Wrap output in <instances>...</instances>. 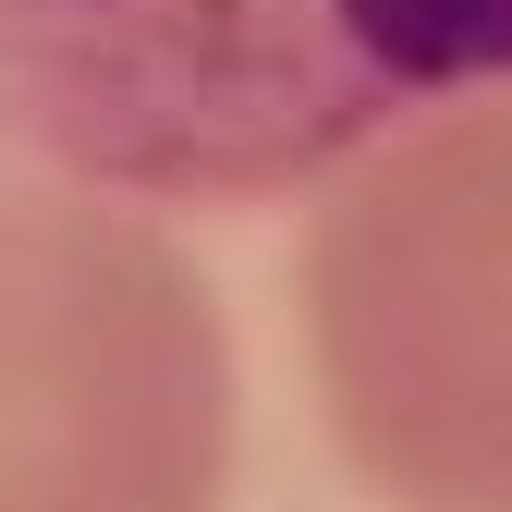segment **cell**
I'll return each instance as SVG.
<instances>
[{"label": "cell", "instance_id": "7a4b0ae2", "mask_svg": "<svg viewBox=\"0 0 512 512\" xmlns=\"http://www.w3.org/2000/svg\"><path fill=\"white\" fill-rule=\"evenodd\" d=\"M305 354L366 500L512 512V86L415 110L317 183Z\"/></svg>", "mask_w": 512, "mask_h": 512}, {"label": "cell", "instance_id": "3957f363", "mask_svg": "<svg viewBox=\"0 0 512 512\" xmlns=\"http://www.w3.org/2000/svg\"><path fill=\"white\" fill-rule=\"evenodd\" d=\"M232 330L159 208L0 183V512H220Z\"/></svg>", "mask_w": 512, "mask_h": 512}, {"label": "cell", "instance_id": "6da1fadb", "mask_svg": "<svg viewBox=\"0 0 512 512\" xmlns=\"http://www.w3.org/2000/svg\"><path fill=\"white\" fill-rule=\"evenodd\" d=\"M512 86V0H0V147L135 208H281Z\"/></svg>", "mask_w": 512, "mask_h": 512}]
</instances>
